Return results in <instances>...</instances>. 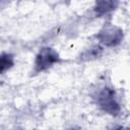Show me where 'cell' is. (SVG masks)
I'll return each mask as SVG.
<instances>
[{
  "label": "cell",
  "instance_id": "277c9868",
  "mask_svg": "<svg viewBox=\"0 0 130 130\" xmlns=\"http://www.w3.org/2000/svg\"><path fill=\"white\" fill-rule=\"evenodd\" d=\"M117 4L118 3L114 2V1H100V2H96L95 6H94V12L99 16L107 14L108 12L114 10L116 8Z\"/></svg>",
  "mask_w": 130,
  "mask_h": 130
},
{
  "label": "cell",
  "instance_id": "8992f818",
  "mask_svg": "<svg viewBox=\"0 0 130 130\" xmlns=\"http://www.w3.org/2000/svg\"><path fill=\"white\" fill-rule=\"evenodd\" d=\"M103 52V48L101 46H93L89 49H87L83 54H82V59L83 60H91V59H94L99 56H101Z\"/></svg>",
  "mask_w": 130,
  "mask_h": 130
},
{
  "label": "cell",
  "instance_id": "3957f363",
  "mask_svg": "<svg viewBox=\"0 0 130 130\" xmlns=\"http://www.w3.org/2000/svg\"><path fill=\"white\" fill-rule=\"evenodd\" d=\"M98 40L107 47H114L123 40V30L111 23H107L96 35Z\"/></svg>",
  "mask_w": 130,
  "mask_h": 130
},
{
  "label": "cell",
  "instance_id": "6da1fadb",
  "mask_svg": "<svg viewBox=\"0 0 130 130\" xmlns=\"http://www.w3.org/2000/svg\"><path fill=\"white\" fill-rule=\"evenodd\" d=\"M93 100L101 110L112 116H117L121 107L115 90L109 86H103L93 93Z\"/></svg>",
  "mask_w": 130,
  "mask_h": 130
},
{
  "label": "cell",
  "instance_id": "52a82bcc",
  "mask_svg": "<svg viewBox=\"0 0 130 130\" xmlns=\"http://www.w3.org/2000/svg\"><path fill=\"white\" fill-rule=\"evenodd\" d=\"M69 130H78V129H74V128H73V129H69Z\"/></svg>",
  "mask_w": 130,
  "mask_h": 130
},
{
  "label": "cell",
  "instance_id": "5b68a950",
  "mask_svg": "<svg viewBox=\"0 0 130 130\" xmlns=\"http://www.w3.org/2000/svg\"><path fill=\"white\" fill-rule=\"evenodd\" d=\"M14 65V58L11 54L1 53L0 54V74L8 71Z\"/></svg>",
  "mask_w": 130,
  "mask_h": 130
},
{
  "label": "cell",
  "instance_id": "7a4b0ae2",
  "mask_svg": "<svg viewBox=\"0 0 130 130\" xmlns=\"http://www.w3.org/2000/svg\"><path fill=\"white\" fill-rule=\"evenodd\" d=\"M60 62V56L51 47L42 48L35 59V71L42 72L51 68L54 64Z\"/></svg>",
  "mask_w": 130,
  "mask_h": 130
}]
</instances>
